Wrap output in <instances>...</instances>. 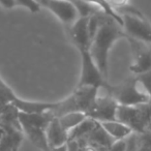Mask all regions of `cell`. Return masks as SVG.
I'll return each instance as SVG.
<instances>
[{
  "mask_svg": "<svg viewBox=\"0 0 151 151\" xmlns=\"http://www.w3.org/2000/svg\"><path fill=\"white\" fill-rule=\"evenodd\" d=\"M128 38L127 34L121 29V26L112 18L101 17L99 26L94 37L91 40L90 54L103 76L108 77V58L112 46L119 38Z\"/></svg>",
  "mask_w": 151,
  "mask_h": 151,
  "instance_id": "6da1fadb",
  "label": "cell"
},
{
  "mask_svg": "<svg viewBox=\"0 0 151 151\" xmlns=\"http://www.w3.org/2000/svg\"><path fill=\"white\" fill-rule=\"evenodd\" d=\"M53 118H55V116L52 112L42 114H28L23 112L18 113V121L25 134L29 140L42 151H49L50 149L47 141L46 130Z\"/></svg>",
  "mask_w": 151,
  "mask_h": 151,
  "instance_id": "7a4b0ae2",
  "label": "cell"
},
{
  "mask_svg": "<svg viewBox=\"0 0 151 151\" xmlns=\"http://www.w3.org/2000/svg\"><path fill=\"white\" fill-rule=\"evenodd\" d=\"M113 97L119 106L126 107H139L146 105L151 99L137 79L126 82L124 85L114 90Z\"/></svg>",
  "mask_w": 151,
  "mask_h": 151,
  "instance_id": "3957f363",
  "label": "cell"
},
{
  "mask_svg": "<svg viewBox=\"0 0 151 151\" xmlns=\"http://www.w3.org/2000/svg\"><path fill=\"white\" fill-rule=\"evenodd\" d=\"M82 57V73L78 87L90 86L97 89L108 88L106 78L97 67L94 59L92 58L89 50L80 51Z\"/></svg>",
  "mask_w": 151,
  "mask_h": 151,
  "instance_id": "277c9868",
  "label": "cell"
},
{
  "mask_svg": "<svg viewBox=\"0 0 151 151\" xmlns=\"http://www.w3.org/2000/svg\"><path fill=\"white\" fill-rule=\"evenodd\" d=\"M122 16L123 28L127 36L132 40L151 45V25L145 21L141 15L134 11Z\"/></svg>",
  "mask_w": 151,
  "mask_h": 151,
  "instance_id": "5b68a950",
  "label": "cell"
},
{
  "mask_svg": "<svg viewBox=\"0 0 151 151\" xmlns=\"http://www.w3.org/2000/svg\"><path fill=\"white\" fill-rule=\"evenodd\" d=\"M40 4L51 11L61 22L66 25H73L80 18L79 12L70 0H36Z\"/></svg>",
  "mask_w": 151,
  "mask_h": 151,
  "instance_id": "8992f818",
  "label": "cell"
},
{
  "mask_svg": "<svg viewBox=\"0 0 151 151\" xmlns=\"http://www.w3.org/2000/svg\"><path fill=\"white\" fill-rule=\"evenodd\" d=\"M118 106L119 105L113 96H99L97 94L96 99L87 113V116L99 122L113 121L116 120Z\"/></svg>",
  "mask_w": 151,
  "mask_h": 151,
  "instance_id": "52a82bcc",
  "label": "cell"
},
{
  "mask_svg": "<svg viewBox=\"0 0 151 151\" xmlns=\"http://www.w3.org/2000/svg\"><path fill=\"white\" fill-rule=\"evenodd\" d=\"M139 107L118 106L116 120L126 124L132 130L143 129L145 122V114Z\"/></svg>",
  "mask_w": 151,
  "mask_h": 151,
  "instance_id": "ba28073f",
  "label": "cell"
},
{
  "mask_svg": "<svg viewBox=\"0 0 151 151\" xmlns=\"http://www.w3.org/2000/svg\"><path fill=\"white\" fill-rule=\"evenodd\" d=\"M134 52V63L130 66V70L137 75L147 73L151 70V49L145 48L144 45H141V42L129 38Z\"/></svg>",
  "mask_w": 151,
  "mask_h": 151,
  "instance_id": "9c48e42d",
  "label": "cell"
},
{
  "mask_svg": "<svg viewBox=\"0 0 151 151\" xmlns=\"http://www.w3.org/2000/svg\"><path fill=\"white\" fill-rule=\"evenodd\" d=\"M88 21L89 17H80L71 25V40L79 51L90 50L91 37L88 30Z\"/></svg>",
  "mask_w": 151,
  "mask_h": 151,
  "instance_id": "30bf717a",
  "label": "cell"
},
{
  "mask_svg": "<svg viewBox=\"0 0 151 151\" xmlns=\"http://www.w3.org/2000/svg\"><path fill=\"white\" fill-rule=\"evenodd\" d=\"M7 99L12 101L13 106L19 112L28 114H42L47 112H53L57 107V103H35V101H22L13 94H7Z\"/></svg>",
  "mask_w": 151,
  "mask_h": 151,
  "instance_id": "8fae6325",
  "label": "cell"
},
{
  "mask_svg": "<svg viewBox=\"0 0 151 151\" xmlns=\"http://www.w3.org/2000/svg\"><path fill=\"white\" fill-rule=\"evenodd\" d=\"M46 134L49 148L61 146L68 142V132L64 130V128L61 126L57 117L51 120L46 130Z\"/></svg>",
  "mask_w": 151,
  "mask_h": 151,
  "instance_id": "7c38bea8",
  "label": "cell"
},
{
  "mask_svg": "<svg viewBox=\"0 0 151 151\" xmlns=\"http://www.w3.org/2000/svg\"><path fill=\"white\" fill-rule=\"evenodd\" d=\"M103 128L114 139L115 141H121L130 136L132 132V129L127 126L126 124L118 121V120H113V121H105L99 122Z\"/></svg>",
  "mask_w": 151,
  "mask_h": 151,
  "instance_id": "4fadbf2b",
  "label": "cell"
},
{
  "mask_svg": "<svg viewBox=\"0 0 151 151\" xmlns=\"http://www.w3.org/2000/svg\"><path fill=\"white\" fill-rule=\"evenodd\" d=\"M99 121L92 119L90 117H87L82 123L79 124L77 127H75L73 130L68 132V141L69 140H81L84 139L92 132L97 125Z\"/></svg>",
  "mask_w": 151,
  "mask_h": 151,
  "instance_id": "5bb4252c",
  "label": "cell"
},
{
  "mask_svg": "<svg viewBox=\"0 0 151 151\" xmlns=\"http://www.w3.org/2000/svg\"><path fill=\"white\" fill-rule=\"evenodd\" d=\"M87 117L88 116L83 112H70V113L64 114V115L58 117V120L61 126L64 128V130L69 132L80 123H82Z\"/></svg>",
  "mask_w": 151,
  "mask_h": 151,
  "instance_id": "9a60e30c",
  "label": "cell"
},
{
  "mask_svg": "<svg viewBox=\"0 0 151 151\" xmlns=\"http://www.w3.org/2000/svg\"><path fill=\"white\" fill-rule=\"evenodd\" d=\"M83 1L88 2V3H90V4L94 5V6L99 7L106 16H108V17L115 20L121 27H123V19H122V16L119 15V14L115 11V9H113V7L110 5V3L108 2L107 0H83Z\"/></svg>",
  "mask_w": 151,
  "mask_h": 151,
  "instance_id": "2e32d148",
  "label": "cell"
},
{
  "mask_svg": "<svg viewBox=\"0 0 151 151\" xmlns=\"http://www.w3.org/2000/svg\"><path fill=\"white\" fill-rule=\"evenodd\" d=\"M137 80L140 82V84L143 86V88L146 90V92L151 97V70L138 75Z\"/></svg>",
  "mask_w": 151,
  "mask_h": 151,
  "instance_id": "e0dca14e",
  "label": "cell"
},
{
  "mask_svg": "<svg viewBox=\"0 0 151 151\" xmlns=\"http://www.w3.org/2000/svg\"><path fill=\"white\" fill-rule=\"evenodd\" d=\"M17 5H21L28 9L32 13H37L40 9V4L36 0H16Z\"/></svg>",
  "mask_w": 151,
  "mask_h": 151,
  "instance_id": "ac0fdd59",
  "label": "cell"
},
{
  "mask_svg": "<svg viewBox=\"0 0 151 151\" xmlns=\"http://www.w3.org/2000/svg\"><path fill=\"white\" fill-rule=\"evenodd\" d=\"M108 151H126V142L123 140L121 141H116L109 149Z\"/></svg>",
  "mask_w": 151,
  "mask_h": 151,
  "instance_id": "d6986e66",
  "label": "cell"
},
{
  "mask_svg": "<svg viewBox=\"0 0 151 151\" xmlns=\"http://www.w3.org/2000/svg\"><path fill=\"white\" fill-rule=\"evenodd\" d=\"M107 1L110 3V5H111L113 9H115V7L121 9V7L126 6L128 0H107Z\"/></svg>",
  "mask_w": 151,
  "mask_h": 151,
  "instance_id": "ffe728a7",
  "label": "cell"
},
{
  "mask_svg": "<svg viewBox=\"0 0 151 151\" xmlns=\"http://www.w3.org/2000/svg\"><path fill=\"white\" fill-rule=\"evenodd\" d=\"M0 4L4 9H12L17 5V2H16V0H0Z\"/></svg>",
  "mask_w": 151,
  "mask_h": 151,
  "instance_id": "44dd1931",
  "label": "cell"
},
{
  "mask_svg": "<svg viewBox=\"0 0 151 151\" xmlns=\"http://www.w3.org/2000/svg\"><path fill=\"white\" fill-rule=\"evenodd\" d=\"M49 151H68V147H67V143L64 145H61V146L58 147H53V148H50Z\"/></svg>",
  "mask_w": 151,
  "mask_h": 151,
  "instance_id": "7402d4cb",
  "label": "cell"
}]
</instances>
